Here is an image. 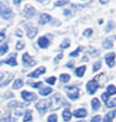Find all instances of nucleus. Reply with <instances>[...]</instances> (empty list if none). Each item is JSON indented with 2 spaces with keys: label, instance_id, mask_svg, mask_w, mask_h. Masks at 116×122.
I'll return each mask as SVG.
<instances>
[{
  "label": "nucleus",
  "instance_id": "1",
  "mask_svg": "<svg viewBox=\"0 0 116 122\" xmlns=\"http://www.w3.org/2000/svg\"><path fill=\"white\" fill-rule=\"evenodd\" d=\"M49 107L50 109H52L53 111L54 110H58L60 109L61 107H63L66 105V103H65V101L62 99V97L60 96V94H54V96H53L52 97H50V101H49Z\"/></svg>",
  "mask_w": 116,
  "mask_h": 122
},
{
  "label": "nucleus",
  "instance_id": "2",
  "mask_svg": "<svg viewBox=\"0 0 116 122\" xmlns=\"http://www.w3.org/2000/svg\"><path fill=\"white\" fill-rule=\"evenodd\" d=\"M66 92L67 96L69 97V99L73 101L77 100L78 97H79V90L75 86H66Z\"/></svg>",
  "mask_w": 116,
  "mask_h": 122
},
{
  "label": "nucleus",
  "instance_id": "3",
  "mask_svg": "<svg viewBox=\"0 0 116 122\" xmlns=\"http://www.w3.org/2000/svg\"><path fill=\"white\" fill-rule=\"evenodd\" d=\"M49 107V104H48V101L46 100H43V101H40L36 104V109L38 110V112L40 114H44L46 112V110L48 109Z\"/></svg>",
  "mask_w": 116,
  "mask_h": 122
},
{
  "label": "nucleus",
  "instance_id": "4",
  "mask_svg": "<svg viewBox=\"0 0 116 122\" xmlns=\"http://www.w3.org/2000/svg\"><path fill=\"white\" fill-rule=\"evenodd\" d=\"M98 87H99V83H98V81L95 80V79L88 81V83H87V85H86L87 92L90 93V94H94L95 91H97Z\"/></svg>",
  "mask_w": 116,
  "mask_h": 122
},
{
  "label": "nucleus",
  "instance_id": "5",
  "mask_svg": "<svg viewBox=\"0 0 116 122\" xmlns=\"http://www.w3.org/2000/svg\"><path fill=\"white\" fill-rule=\"evenodd\" d=\"M22 97L24 100H25L26 102H33V101H35L37 99V96L35 93H33V92H30V91H26V90H24L22 91Z\"/></svg>",
  "mask_w": 116,
  "mask_h": 122
},
{
  "label": "nucleus",
  "instance_id": "6",
  "mask_svg": "<svg viewBox=\"0 0 116 122\" xmlns=\"http://www.w3.org/2000/svg\"><path fill=\"white\" fill-rule=\"evenodd\" d=\"M23 61H24V63H25V65L28 66V67H32V66L36 65V62L33 60L32 56H29V53H24L23 55Z\"/></svg>",
  "mask_w": 116,
  "mask_h": 122
},
{
  "label": "nucleus",
  "instance_id": "7",
  "mask_svg": "<svg viewBox=\"0 0 116 122\" xmlns=\"http://www.w3.org/2000/svg\"><path fill=\"white\" fill-rule=\"evenodd\" d=\"M105 60H106V63H107V65L112 68V67H114L115 65V53L114 52H110V53H107L105 56Z\"/></svg>",
  "mask_w": 116,
  "mask_h": 122
},
{
  "label": "nucleus",
  "instance_id": "8",
  "mask_svg": "<svg viewBox=\"0 0 116 122\" xmlns=\"http://www.w3.org/2000/svg\"><path fill=\"white\" fill-rule=\"evenodd\" d=\"M1 63H4V64H7L9 66H16L18 63H16V53H11L9 55V56L6 59L5 61H3Z\"/></svg>",
  "mask_w": 116,
  "mask_h": 122
},
{
  "label": "nucleus",
  "instance_id": "9",
  "mask_svg": "<svg viewBox=\"0 0 116 122\" xmlns=\"http://www.w3.org/2000/svg\"><path fill=\"white\" fill-rule=\"evenodd\" d=\"M45 67H40V68H38L37 70H35L34 72H32V73H30L29 74V77H32V78H37V77H39L41 74H44L45 73Z\"/></svg>",
  "mask_w": 116,
  "mask_h": 122
},
{
  "label": "nucleus",
  "instance_id": "10",
  "mask_svg": "<svg viewBox=\"0 0 116 122\" xmlns=\"http://www.w3.org/2000/svg\"><path fill=\"white\" fill-rule=\"evenodd\" d=\"M25 15L27 18H31V16H33L34 15H35V9H34V7L32 5L30 4H27L26 7H25Z\"/></svg>",
  "mask_w": 116,
  "mask_h": 122
},
{
  "label": "nucleus",
  "instance_id": "11",
  "mask_svg": "<svg viewBox=\"0 0 116 122\" xmlns=\"http://www.w3.org/2000/svg\"><path fill=\"white\" fill-rule=\"evenodd\" d=\"M38 44H39V46L41 47V48H46V47L49 45V40L47 39L45 36L40 37L39 40H38Z\"/></svg>",
  "mask_w": 116,
  "mask_h": 122
},
{
  "label": "nucleus",
  "instance_id": "12",
  "mask_svg": "<svg viewBox=\"0 0 116 122\" xmlns=\"http://www.w3.org/2000/svg\"><path fill=\"white\" fill-rule=\"evenodd\" d=\"M114 117H116V110L108 112V114H106V116L104 117L103 122H112Z\"/></svg>",
  "mask_w": 116,
  "mask_h": 122
},
{
  "label": "nucleus",
  "instance_id": "13",
  "mask_svg": "<svg viewBox=\"0 0 116 122\" xmlns=\"http://www.w3.org/2000/svg\"><path fill=\"white\" fill-rule=\"evenodd\" d=\"M50 20H52V16L49 15H47V13H42V15H40V19H39V24L40 25H44V24L50 22Z\"/></svg>",
  "mask_w": 116,
  "mask_h": 122
},
{
  "label": "nucleus",
  "instance_id": "14",
  "mask_svg": "<svg viewBox=\"0 0 116 122\" xmlns=\"http://www.w3.org/2000/svg\"><path fill=\"white\" fill-rule=\"evenodd\" d=\"M73 115L75 117H77V118H83V117H85L87 115V112H86V110H84V109H77V110L74 111Z\"/></svg>",
  "mask_w": 116,
  "mask_h": 122
},
{
  "label": "nucleus",
  "instance_id": "15",
  "mask_svg": "<svg viewBox=\"0 0 116 122\" xmlns=\"http://www.w3.org/2000/svg\"><path fill=\"white\" fill-rule=\"evenodd\" d=\"M103 47L106 49L112 48L113 47V37H108L107 39H105L103 42Z\"/></svg>",
  "mask_w": 116,
  "mask_h": 122
},
{
  "label": "nucleus",
  "instance_id": "16",
  "mask_svg": "<svg viewBox=\"0 0 116 122\" xmlns=\"http://www.w3.org/2000/svg\"><path fill=\"white\" fill-rule=\"evenodd\" d=\"M2 16L4 18L5 20H8V19H11L13 16V12L11 9H9L8 7H5V9L3 10L2 12Z\"/></svg>",
  "mask_w": 116,
  "mask_h": 122
},
{
  "label": "nucleus",
  "instance_id": "17",
  "mask_svg": "<svg viewBox=\"0 0 116 122\" xmlns=\"http://www.w3.org/2000/svg\"><path fill=\"white\" fill-rule=\"evenodd\" d=\"M29 104H22L19 103V102H11V103L8 104V108L9 109H12V108H24L26 106H28Z\"/></svg>",
  "mask_w": 116,
  "mask_h": 122
},
{
  "label": "nucleus",
  "instance_id": "18",
  "mask_svg": "<svg viewBox=\"0 0 116 122\" xmlns=\"http://www.w3.org/2000/svg\"><path fill=\"white\" fill-rule=\"evenodd\" d=\"M37 29L33 28V27H28V30H27V35H28L29 38H34L37 34Z\"/></svg>",
  "mask_w": 116,
  "mask_h": 122
},
{
  "label": "nucleus",
  "instance_id": "19",
  "mask_svg": "<svg viewBox=\"0 0 116 122\" xmlns=\"http://www.w3.org/2000/svg\"><path fill=\"white\" fill-rule=\"evenodd\" d=\"M85 70H86V67L85 66H81L79 68H77V69L75 70V75H76L77 77H82L84 72H85Z\"/></svg>",
  "mask_w": 116,
  "mask_h": 122
},
{
  "label": "nucleus",
  "instance_id": "20",
  "mask_svg": "<svg viewBox=\"0 0 116 122\" xmlns=\"http://www.w3.org/2000/svg\"><path fill=\"white\" fill-rule=\"evenodd\" d=\"M71 116H72V114H71V112L69 109H65L64 112H63V118L65 121H69L71 119Z\"/></svg>",
  "mask_w": 116,
  "mask_h": 122
},
{
  "label": "nucleus",
  "instance_id": "21",
  "mask_svg": "<svg viewBox=\"0 0 116 122\" xmlns=\"http://www.w3.org/2000/svg\"><path fill=\"white\" fill-rule=\"evenodd\" d=\"M52 91H53V89L50 88V87H42V88L39 90V93L41 94V96H48Z\"/></svg>",
  "mask_w": 116,
  "mask_h": 122
},
{
  "label": "nucleus",
  "instance_id": "22",
  "mask_svg": "<svg viewBox=\"0 0 116 122\" xmlns=\"http://www.w3.org/2000/svg\"><path fill=\"white\" fill-rule=\"evenodd\" d=\"M23 84H24V82H23L22 79H16L15 81V83H13V85H12V88L13 89H19L20 87L23 86Z\"/></svg>",
  "mask_w": 116,
  "mask_h": 122
},
{
  "label": "nucleus",
  "instance_id": "23",
  "mask_svg": "<svg viewBox=\"0 0 116 122\" xmlns=\"http://www.w3.org/2000/svg\"><path fill=\"white\" fill-rule=\"evenodd\" d=\"M91 108H93L94 111H97L100 108V102H99L98 99H94L91 101Z\"/></svg>",
  "mask_w": 116,
  "mask_h": 122
},
{
  "label": "nucleus",
  "instance_id": "24",
  "mask_svg": "<svg viewBox=\"0 0 116 122\" xmlns=\"http://www.w3.org/2000/svg\"><path fill=\"white\" fill-rule=\"evenodd\" d=\"M31 120H32V111L28 110V111H26L25 117H24V122H29Z\"/></svg>",
  "mask_w": 116,
  "mask_h": 122
},
{
  "label": "nucleus",
  "instance_id": "25",
  "mask_svg": "<svg viewBox=\"0 0 116 122\" xmlns=\"http://www.w3.org/2000/svg\"><path fill=\"white\" fill-rule=\"evenodd\" d=\"M7 50H8V44H7V43L2 44L1 46H0V56L5 55V53L7 52Z\"/></svg>",
  "mask_w": 116,
  "mask_h": 122
},
{
  "label": "nucleus",
  "instance_id": "26",
  "mask_svg": "<svg viewBox=\"0 0 116 122\" xmlns=\"http://www.w3.org/2000/svg\"><path fill=\"white\" fill-rule=\"evenodd\" d=\"M107 93L109 96H112V94H115L116 93V87L114 85H109L107 87Z\"/></svg>",
  "mask_w": 116,
  "mask_h": 122
},
{
  "label": "nucleus",
  "instance_id": "27",
  "mask_svg": "<svg viewBox=\"0 0 116 122\" xmlns=\"http://www.w3.org/2000/svg\"><path fill=\"white\" fill-rule=\"evenodd\" d=\"M69 46H70V40L69 39H65L63 41V43H61V45H60V47L62 49L67 48V47H69Z\"/></svg>",
  "mask_w": 116,
  "mask_h": 122
},
{
  "label": "nucleus",
  "instance_id": "28",
  "mask_svg": "<svg viewBox=\"0 0 116 122\" xmlns=\"http://www.w3.org/2000/svg\"><path fill=\"white\" fill-rule=\"evenodd\" d=\"M70 79V75H68V74H62V75L60 76V80L62 81V82H68Z\"/></svg>",
  "mask_w": 116,
  "mask_h": 122
},
{
  "label": "nucleus",
  "instance_id": "29",
  "mask_svg": "<svg viewBox=\"0 0 116 122\" xmlns=\"http://www.w3.org/2000/svg\"><path fill=\"white\" fill-rule=\"evenodd\" d=\"M11 114L9 113H6L4 116H3L1 118V120H0V122H11Z\"/></svg>",
  "mask_w": 116,
  "mask_h": 122
},
{
  "label": "nucleus",
  "instance_id": "30",
  "mask_svg": "<svg viewBox=\"0 0 116 122\" xmlns=\"http://www.w3.org/2000/svg\"><path fill=\"white\" fill-rule=\"evenodd\" d=\"M101 66H102L101 61H98V62H95L94 64V66H93V71H94V72H97V71L101 68Z\"/></svg>",
  "mask_w": 116,
  "mask_h": 122
},
{
  "label": "nucleus",
  "instance_id": "31",
  "mask_svg": "<svg viewBox=\"0 0 116 122\" xmlns=\"http://www.w3.org/2000/svg\"><path fill=\"white\" fill-rule=\"evenodd\" d=\"M107 107H108V108L116 107V99H113V100H111V101L107 102Z\"/></svg>",
  "mask_w": 116,
  "mask_h": 122
},
{
  "label": "nucleus",
  "instance_id": "32",
  "mask_svg": "<svg viewBox=\"0 0 116 122\" xmlns=\"http://www.w3.org/2000/svg\"><path fill=\"white\" fill-rule=\"evenodd\" d=\"M57 121H58V116L56 114L50 115L48 117V119H47V122H57Z\"/></svg>",
  "mask_w": 116,
  "mask_h": 122
},
{
  "label": "nucleus",
  "instance_id": "33",
  "mask_svg": "<svg viewBox=\"0 0 116 122\" xmlns=\"http://www.w3.org/2000/svg\"><path fill=\"white\" fill-rule=\"evenodd\" d=\"M45 81L47 83H49V84H52V85H53L54 83H56V77H48V78H46Z\"/></svg>",
  "mask_w": 116,
  "mask_h": 122
},
{
  "label": "nucleus",
  "instance_id": "34",
  "mask_svg": "<svg viewBox=\"0 0 116 122\" xmlns=\"http://www.w3.org/2000/svg\"><path fill=\"white\" fill-rule=\"evenodd\" d=\"M81 50H82V48H81V47L79 46L76 50H74V51H72V52L70 53V56H78V53H79Z\"/></svg>",
  "mask_w": 116,
  "mask_h": 122
},
{
  "label": "nucleus",
  "instance_id": "35",
  "mask_svg": "<svg viewBox=\"0 0 116 122\" xmlns=\"http://www.w3.org/2000/svg\"><path fill=\"white\" fill-rule=\"evenodd\" d=\"M24 46H25V43H24V41H19L18 43H16V49H18V50H22L24 48Z\"/></svg>",
  "mask_w": 116,
  "mask_h": 122
},
{
  "label": "nucleus",
  "instance_id": "36",
  "mask_svg": "<svg viewBox=\"0 0 116 122\" xmlns=\"http://www.w3.org/2000/svg\"><path fill=\"white\" fill-rule=\"evenodd\" d=\"M91 34H93V30H91V29H86V30H85V31L83 32V36L90 37V36H91Z\"/></svg>",
  "mask_w": 116,
  "mask_h": 122
},
{
  "label": "nucleus",
  "instance_id": "37",
  "mask_svg": "<svg viewBox=\"0 0 116 122\" xmlns=\"http://www.w3.org/2000/svg\"><path fill=\"white\" fill-rule=\"evenodd\" d=\"M91 122H101V116L100 115L94 116L93 118H91Z\"/></svg>",
  "mask_w": 116,
  "mask_h": 122
},
{
  "label": "nucleus",
  "instance_id": "38",
  "mask_svg": "<svg viewBox=\"0 0 116 122\" xmlns=\"http://www.w3.org/2000/svg\"><path fill=\"white\" fill-rule=\"evenodd\" d=\"M114 27H115V25H114V23H113V22H109L108 26H107V31H111V30L113 29Z\"/></svg>",
  "mask_w": 116,
  "mask_h": 122
},
{
  "label": "nucleus",
  "instance_id": "39",
  "mask_svg": "<svg viewBox=\"0 0 116 122\" xmlns=\"http://www.w3.org/2000/svg\"><path fill=\"white\" fill-rule=\"evenodd\" d=\"M68 3V1H56V6H63V5H66Z\"/></svg>",
  "mask_w": 116,
  "mask_h": 122
},
{
  "label": "nucleus",
  "instance_id": "40",
  "mask_svg": "<svg viewBox=\"0 0 116 122\" xmlns=\"http://www.w3.org/2000/svg\"><path fill=\"white\" fill-rule=\"evenodd\" d=\"M102 99H103V101L105 102V103H107V102H108V99H109V94H108L107 92L103 93V94H102Z\"/></svg>",
  "mask_w": 116,
  "mask_h": 122
},
{
  "label": "nucleus",
  "instance_id": "41",
  "mask_svg": "<svg viewBox=\"0 0 116 122\" xmlns=\"http://www.w3.org/2000/svg\"><path fill=\"white\" fill-rule=\"evenodd\" d=\"M31 85H32L33 87H35V88H38L39 86H41V85H42V82L40 81V82H37V83H32Z\"/></svg>",
  "mask_w": 116,
  "mask_h": 122
},
{
  "label": "nucleus",
  "instance_id": "42",
  "mask_svg": "<svg viewBox=\"0 0 116 122\" xmlns=\"http://www.w3.org/2000/svg\"><path fill=\"white\" fill-rule=\"evenodd\" d=\"M5 7H6V6H4L2 3H0V15H2V12L5 9Z\"/></svg>",
  "mask_w": 116,
  "mask_h": 122
},
{
  "label": "nucleus",
  "instance_id": "43",
  "mask_svg": "<svg viewBox=\"0 0 116 122\" xmlns=\"http://www.w3.org/2000/svg\"><path fill=\"white\" fill-rule=\"evenodd\" d=\"M62 57H63V53H60V55L56 57V59H54L53 62H54V63H58V61H60L61 59H62Z\"/></svg>",
  "mask_w": 116,
  "mask_h": 122
},
{
  "label": "nucleus",
  "instance_id": "44",
  "mask_svg": "<svg viewBox=\"0 0 116 122\" xmlns=\"http://www.w3.org/2000/svg\"><path fill=\"white\" fill-rule=\"evenodd\" d=\"M64 15H71V11L69 10V9H65V10H64Z\"/></svg>",
  "mask_w": 116,
  "mask_h": 122
},
{
  "label": "nucleus",
  "instance_id": "45",
  "mask_svg": "<svg viewBox=\"0 0 116 122\" xmlns=\"http://www.w3.org/2000/svg\"><path fill=\"white\" fill-rule=\"evenodd\" d=\"M15 97V96H13V93H11V92H7V93H6V96H5V97Z\"/></svg>",
  "mask_w": 116,
  "mask_h": 122
},
{
  "label": "nucleus",
  "instance_id": "46",
  "mask_svg": "<svg viewBox=\"0 0 116 122\" xmlns=\"http://www.w3.org/2000/svg\"><path fill=\"white\" fill-rule=\"evenodd\" d=\"M4 38H5L4 34H3V33H0V42H1V41H2V40H3V39H4Z\"/></svg>",
  "mask_w": 116,
  "mask_h": 122
},
{
  "label": "nucleus",
  "instance_id": "47",
  "mask_svg": "<svg viewBox=\"0 0 116 122\" xmlns=\"http://www.w3.org/2000/svg\"><path fill=\"white\" fill-rule=\"evenodd\" d=\"M16 35H19L20 37H22V35H23V34H22V32H21V30H18V31L16 32Z\"/></svg>",
  "mask_w": 116,
  "mask_h": 122
},
{
  "label": "nucleus",
  "instance_id": "48",
  "mask_svg": "<svg viewBox=\"0 0 116 122\" xmlns=\"http://www.w3.org/2000/svg\"><path fill=\"white\" fill-rule=\"evenodd\" d=\"M67 67H69V68H72L73 67V62H70L69 64L67 65Z\"/></svg>",
  "mask_w": 116,
  "mask_h": 122
},
{
  "label": "nucleus",
  "instance_id": "49",
  "mask_svg": "<svg viewBox=\"0 0 116 122\" xmlns=\"http://www.w3.org/2000/svg\"><path fill=\"white\" fill-rule=\"evenodd\" d=\"M13 3H15V4H20V3H21V1H20V0H18V1H16V0H15V1H13Z\"/></svg>",
  "mask_w": 116,
  "mask_h": 122
},
{
  "label": "nucleus",
  "instance_id": "50",
  "mask_svg": "<svg viewBox=\"0 0 116 122\" xmlns=\"http://www.w3.org/2000/svg\"><path fill=\"white\" fill-rule=\"evenodd\" d=\"M102 4H106V3H108V1H101Z\"/></svg>",
  "mask_w": 116,
  "mask_h": 122
},
{
  "label": "nucleus",
  "instance_id": "51",
  "mask_svg": "<svg viewBox=\"0 0 116 122\" xmlns=\"http://www.w3.org/2000/svg\"><path fill=\"white\" fill-rule=\"evenodd\" d=\"M78 122H85V121H78Z\"/></svg>",
  "mask_w": 116,
  "mask_h": 122
}]
</instances>
